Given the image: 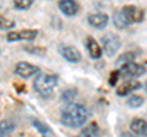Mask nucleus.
Returning a JSON list of instances; mask_svg holds the SVG:
<instances>
[{
    "label": "nucleus",
    "instance_id": "6e6552de",
    "mask_svg": "<svg viewBox=\"0 0 147 137\" xmlns=\"http://www.w3.org/2000/svg\"><path fill=\"white\" fill-rule=\"evenodd\" d=\"M141 82L136 81V80H131V81H126L124 82L123 85H120L119 87L117 88V94L119 97H125V95L130 94L131 92H134L136 89H140L141 88Z\"/></svg>",
    "mask_w": 147,
    "mask_h": 137
},
{
    "label": "nucleus",
    "instance_id": "f3484780",
    "mask_svg": "<svg viewBox=\"0 0 147 137\" xmlns=\"http://www.w3.org/2000/svg\"><path fill=\"white\" fill-rule=\"evenodd\" d=\"M32 124H33L34 129L38 130L40 135H44V136H53L54 135V132L49 129V126L43 124V122H40L38 120H32Z\"/></svg>",
    "mask_w": 147,
    "mask_h": 137
},
{
    "label": "nucleus",
    "instance_id": "6ab92c4d",
    "mask_svg": "<svg viewBox=\"0 0 147 137\" xmlns=\"http://www.w3.org/2000/svg\"><path fill=\"white\" fill-rule=\"evenodd\" d=\"M34 0H13V6L16 10H27L32 6Z\"/></svg>",
    "mask_w": 147,
    "mask_h": 137
},
{
    "label": "nucleus",
    "instance_id": "2eb2a0df",
    "mask_svg": "<svg viewBox=\"0 0 147 137\" xmlns=\"http://www.w3.org/2000/svg\"><path fill=\"white\" fill-rule=\"evenodd\" d=\"M16 129L15 122L11 120H3L0 122V136H5L9 135Z\"/></svg>",
    "mask_w": 147,
    "mask_h": 137
},
{
    "label": "nucleus",
    "instance_id": "dca6fc26",
    "mask_svg": "<svg viewBox=\"0 0 147 137\" xmlns=\"http://www.w3.org/2000/svg\"><path fill=\"white\" fill-rule=\"evenodd\" d=\"M81 136H87V137H92V136H98L99 135V127L97 125V122H92L88 126H86L84 130L80 132Z\"/></svg>",
    "mask_w": 147,
    "mask_h": 137
},
{
    "label": "nucleus",
    "instance_id": "b1692460",
    "mask_svg": "<svg viewBox=\"0 0 147 137\" xmlns=\"http://www.w3.org/2000/svg\"><path fill=\"white\" fill-rule=\"evenodd\" d=\"M119 77H120V71L119 70L113 71L112 74H110V76H109V85L110 86H115L117 81L119 80Z\"/></svg>",
    "mask_w": 147,
    "mask_h": 137
},
{
    "label": "nucleus",
    "instance_id": "f03ea898",
    "mask_svg": "<svg viewBox=\"0 0 147 137\" xmlns=\"http://www.w3.org/2000/svg\"><path fill=\"white\" fill-rule=\"evenodd\" d=\"M58 83V76L50 74H40L34 79L33 87L42 95H49Z\"/></svg>",
    "mask_w": 147,
    "mask_h": 137
},
{
    "label": "nucleus",
    "instance_id": "aec40b11",
    "mask_svg": "<svg viewBox=\"0 0 147 137\" xmlns=\"http://www.w3.org/2000/svg\"><path fill=\"white\" fill-rule=\"evenodd\" d=\"M15 27V21L6 19L4 16H0V30H9Z\"/></svg>",
    "mask_w": 147,
    "mask_h": 137
},
{
    "label": "nucleus",
    "instance_id": "5701e85b",
    "mask_svg": "<svg viewBox=\"0 0 147 137\" xmlns=\"http://www.w3.org/2000/svg\"><path fill=\"white\" fill-rule=\"evenodd\" d=\"M75 94H76V89L65 91V92L63 93V100H65V102H71V100L75 98Z\"/></svg>",
    "mask_w": 147,
    "mask_h": 137
},
{
    "label": "nucleus",
    "instance_id": "423d86ee",
    "mask_svg": "<svg viewBox=\"0 0 147 137\" xmlns=\"http://www.w3.org/2000/svg\"><path fill=\"white\" fill-rule=\"evenodd\" d=\"M38 31L37 30H24L21 32H9L7 33V40L9 42H17V40H33Z\"/></svg>",
    "mask_w": 147,
    "mask_h": 137
},
{
    "label": "nucleus",
    "instance_id": "20e7f679",
    "mask_svg": "<svg viewBox=\"0 0 147 137\" xmlns=\"http://www.w3.org/2000/svg\"><path fill=\"white\" fill-rule=\"evenodd\" d=\"M123 15L125 16L129 24H139V22L144 21L145 11L144 9H140L134 5H126L121 9Z\"/></svg>",
    "mask_w": 147,
    "mask_h": 137
},
{
    "label": "nucleus",
    "instance_id": "39448f33",
    "mask_svg": "<svg viewBox=\"0 0 147 137\" xmlns=\"http://www.w3.org/2000/svg\"><path fill=\"white\" fill-rule=\"evenodd\" d=\"M120 75L124 77H139L146 72L145 65H139L134 61H129L120 66Z\"/></svg>",
    "mask_w": 147,
    "mask_h": 137
},
{
    "label": "nucleus",
    "instance_id": "4be33fe9",
    "mask_svg": "<svg viewBox=\"0 0 147 137\" xmlns=\"http://www.w3.org/2000/svg\"><path fill=\"white\" fill-rule=\"evenodd\" d=\"M135 59V54L134 53H125L120 55V58L117 60V65H121V64H125L129 61H134Z\"/></svg>",
    "mask_w": 147,
    "mask_h": 137
},
{
    "label": "nucleus",
    "instance_id": "7ed1b4c3",
    "mask_svg": "<svg viewBox=\"0 0 147 137\" xmlns=\"http://www.w3.org/2000/svg\"><path fill=\"white\" fill-rule=\"evenodd\" d=\"M100 42L103 44V48H104V52L105 54L112 58L114 54H115L121 45V40H120V37L118 34H114V33H107L105 36H103Z\"/></svg>",
    "mask_w": 147,
    "mask_h": 137
},
{
    "label": "nucleus",
    "instance_id": "0eeeda50",
    "mask_svg": "<svg viewBox=\"0 0 147 137\" xmlns=\"http://www.w3.org/2000/svg\"><path fill=\"white\" fill-rule=\"evenodd\" d=\"M37 72H38V67L32 65L30 62H26V61L18 62L15 67V74L17 76L22 77V79H28V77L33 76Z\"/></svg>",
    "mask_w": 147,
    "mask_h": 137
},
{
    "label": "nucleus",
    "instance_id": "ddd939ff",
    "mask_svg": "<svg viewBox=\"0 0 147 137\" xmlns=\"http://www.w3.org/2000/svg\"><path fill=\"white\" fill-rule=\"evenodd\" d=\"M130 129L136 135H139V136H146V134H147V124H146V120H142V119H135V120L131 121Z\"/></svg>",
    "mask_w": 147,
    "mask_h": 137
},
{
    "label": "nucleus",
    "instance_id": "9d476101",
    "mask_svg": "<svg viewBox=\"0 0 147 137\" xmlns=\"http://www.w3.org/2000/svg\"><path fill=\"white\" fill-rule=\"evenodd\" d=\"M59 9L66 16H75L79 12V4L75 0H59Z\"/></svg>",
    "mask_w": 147,
    "mask_h": 137
},
{
    "label": "nucleus",
    "instance_id": "1a4fd4ad",
    "mask_svg": "<svg viewBox=\"0 0 147 137\" xmlns=\"http://www.w3.org/2000/svg\"><path fill=\"white\" fill-rule=\"evenodd\" d=\"M60 54L69 62H80L82 59V55L79 52V49L75 47H70V45L60 48Z\"/></svg>",
    "mask_w": 147,
    "mask_h": 137
},
{
    "label": "nucleus",
    "instance_id": "412c9836",
    "mask_svg": "<svg viewBox=\"0 0 147 137\" xmlns=\"http://www.w3.org/2000/svg\"><path fill=\"white\" fill-rule=\"evenodd\" d=\"M25 50L28 52L30 54H34V55H44L47 53L45 48H40V47H31V45H26Z\"/></svg>",
    "mask_w": 147,
    "mask_h": 137
},
{
    "label": "nucleus",
    "instance_id": "4468645a",
    "mask_svg": "<svg viewBox=\"0 0 147 137\" xmlns=\"http://www.w3.org/2000/svg\"><path fill=\"white\" fill-rule=\"evenodd\" d=\"M113 24H114V26H115L117 28H119V30H124V28H126V27L130 25V24L127 22V20L125 19V16L123 15L121 10L114 12V15H113Z\"/></svg>",
    "mask_w": 147,
    "mask_h": 137
},
{
    "label": "nucleus",
    "instance_id": "f8f14e48",
    "mask_svg": "<svg viewBox=\"0 0 147 137\" xmlns=\"http://www.w3.org/2000/svg\"><path fill=\"white\" fill-rule=\"evenodd\" d=\"M86 48H87V52H88L90 56L92 59H99L102 56V49L98 45L97 40L93 39L92 37H88L86 40Z\"/></svg>",
    "mask_w": 147,
    "mask_h": 137
},
{
    "label": "nucleus",
    "instance_id": "9b49d317",
    "mask_svg": "<svg viewBox=\"0 0 147 137\" xmlns=\"http://www.w3.org/2000/svg\"><path fill=\"white\" fill-rule=\"evenodd\" d=\"M88 24L97 30H102L108 25V16L105 13H92L88 16Z\"/></svg>",
    "mask_w": 147,
    "mask_h": 137
},
{
    "label": "nucleus",
    "instance_id": "a211bd4d",
    "mask_svg": "<svg viewBox=\"0 0 147 137\" xmlns=\"http://www.w3.org/2000/svg\"><path fill=\"white\" fill-rule=\"evenodd\" d=\"M144 103H145V99L141 95H131L126 102V104L130 108H140Z\"/></svg>",
    "mask_w": 147,
    "mask_h": 137
},
{
    "label": "nucleus",
    "instance_id": "f257e3e1",
    "mask_svg": "<svg viewBox=\"0 0 147 137\" xmlns=\"http://www.w3.org/2000/svg\"><path fill=\"white\" fill-rule=\"evenodd\" d=\"M90 114L81 104H69L61 111V124L71 129H77L85 124Z\"/></svg>",
    "mask_w": 147,
    "mask_h": 137
}]
</instances>
